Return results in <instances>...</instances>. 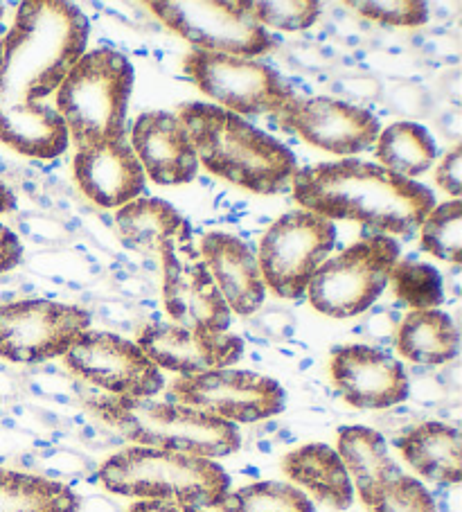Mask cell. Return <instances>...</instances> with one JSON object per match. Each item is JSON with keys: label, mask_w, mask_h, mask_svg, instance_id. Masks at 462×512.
Here are the masks:
<instances>
[{"label": "cell", "mask_w": 462, "mask_h": 512, "mask_svg": "<svg viewBox=\"0 0 462 512\" xmlns=\"http://www.w3.org/2000/svg\"><path fill=\"white\" fill-rule=\"evenodd\" d=\"M88 46V19L64 0H30L0 41V143L30 158L68 149L64 120L46 102Z\"/></svg>", "instance_id": "6da1fadb"}, {"label": "cell", "mask_w": 462, "mask_h": 512, "mask_svg": "<svg viewBox=\"0 0 462 512\" xmlns=\"http://www.w3.org/2000/svg\"><path fill=\"white\" fill-rule=\"evenodd\" d=\"M291 183L302 210L390 235H411L435 208L433 192L424 183L357 158L302 167Z\"/></svg>", "instance_id": "7a4b0ae2"}, {"label": "cell", "mask_w": 462, "mask_h": 512, "mask_svg": "<svg viewBox=\"0 0 462 512\" xmlns=\"http://www.w3.org/2000/svg\"><path fill=\"white\" fill-rule=\"evenodd\" d=\"M199 163L210 174L255 194H278L298 172L296 156L280 140L210 102L181 104Z\"/></svg>", "instance_id": "3957f363"}, {"label": "cell", "mask_w": 462, "mask_h": 512, "mask_svg": "<svg viewBox=\"0 0 462 512\" xmlns=\"http://www.w3.org/2000/svg\"><path fill=\"white\" fill-rule=\"evenodd\" d=\"M88 406L136 447L165 449L199 458H224L242 447L237 425L156 397L91 395Z\"/></svg>", "instance_id": "277c9868"}, {"label": "cell", "mask_w": 462, "mask_h": 512, "mask_svg": "<svg viewBox=\"0 0 462 512\" xmlns=\"http://www.w3.org/2000/svg\"><path fill=\"white\" fill-rule=\"evenodd\" d=\"M97 479L120 497L201 510H215L230 492L228 472L210 458L136 445L106 458Z\"/></svg>", "instance_id": "5b68a950"}, {"label": "cell", "mask_w": 462, "mask_h": 512, "mask_svg": "<svg viewBox=\"0 0 462 512\" xmlns=\"http://www.w3.org/2000/svg\"><path fill=\"white\" fill-rule=\"evenodd\" d=\"M133 68L118 50L84 52L55 93V111L79 147L124 138Z\"/></svg>", "instance_id": "8992f818"}, {"label": "cell", "mask_w": 462, "mask_h": 512, "mask_svg": "<svg viewBox=\"0 0 462 512\" xmlns=\"http://www.w3.org/2000/svg\"><path fill=\"white\" fill-rule=\"evenodd\" d=\"M397 260L399 244L390 235L354 242L318 267L307 285L309 303L330 319H352L368 312L388 287Z\"/></svg>", "instance_id": "52a82bcc"}, {"label": "cell", "mask_w": 462, "mask_h": 512, "mask_svg": "<svg viewBox=\"0 0 462 512\" xmlns=\"http://www.w3.org/2000/svg\"><path fill=\"white\" fill-rule=\"evenodd\" d=\"M147 7L192 50L257 59L273 48L271 32L255 21L251 0H158Z\"/></svg>", "instance_id": "ba28073f"}, {"label": "cell", "mask_w": 462, "mask_h": 512, "mask_svg": "<svg viewBox=\"0 0 462 512\" xmlns=\"http://www.w3.org/2000/svg\"><path fill=\"white\" fill-rule=\"evenodd\" d=\"M334 244L336 226L330 219L309 210L282 215L264 233L257 253L264 287L284 300L302 298Z\"/></svg>", "instance_id": "9c48e42d"}, {"label": "cell", "mask_w": 462, "mask_h": 512, "mask_svg": "<svg viewBox=\"0 0 462 512\" xmlns=\"http://www.w3.org/2000/svg\"><path fill=\"white\" fill-rule=\"evenodd\" d=\"M185 70L203 95L239 118L275 116L296 95L278 70L257 59L190 50Z\"/></svg>", "instance_id": "30bf717a"}, {"label": "cell", "mask_w": 462, "mask_h": 512, "mask_svg": "<svg viewBox=\"0 0 462 512\" xmlns=\"http://www.w3.org/2000/svg\"><path fill=\"white\" fill-rule=\"evenodd\" d=\"M167 397V402L190 406L233 425L269 420L287 404L284 388L275 379L237 368L176 377L167 386Z\"/></svg>", "instance_id": "8fae6325"}, {"label": "cell", "mask_w": 462, "mask_h": 512, "mask_svg": "<svg viewBox=\"0 0 462 512\" xmlns=\"http://www.w3.org/2000/svg\"><path fill=\"white\" fill-rule=\"evenodd\" d=\"M91 330V314L77 305L46 298L0 305V359L12 364H43L64 357Z\"/></svg>", "instance_id": "7c38bea8"}, {"label": "cell", "mask_w": 462, "mask_h": 512, "mask_svg": "<svg viewBox=\"0 0 462 512\" xmlns=\"http://www.w3.org/2000/svg\"><path fill=\"white\" fill-rule=\"evenodd\" d=\"M61 359L70 373L106 395L156 397L165 388L163 373L138 343L115 332L86 330Z\"/></svg>", "instance_id": "4fadbf2b"}, {"label": "cell", "mask_w": 462, "mask_h": 512, "mask_svg": "<svg viewBox=\"0 0 462 512\" xmlns=\"http://www.w3.org/2000/svg\"><path fill=\"white\" fill-rule=\"evenodd\" d=\"M158 255L163 260V300L170 319L183 328L226 332L233 312L219 294L201 253L194 249L188 224Z\"/></svg>", "instance_id": "5bb4252c"}, {"label": "cell", "mask_w": 462, "mask_h": 512, "mask_svg": "<svg viewBox=\"0 0 462 512\" xmlns=\"http://www.w3.org/2000/svg\"><path fill=\"white\" fill-rule=\"evenodd\" d=\"M280 125L309 145L336 156H354L377 143L379 120L370 111L339 97L293 95L275 113Z\"/></svg>", "instance_id": "9a60e30c"}, {"label": "cell", "mask_w": 462, "mask_h": 512, "mask_svg": "<svg viewBox=\"0 0 462 512\" xmlns=\"http://www.w3.org/2000/svg\"><path fill=\"white\" fill-rule=\"evenodd\" d=\"M136 343L158 370H170L179 377L230 368L244 355V341L237 334L194 330L163 321L140 325Z\"/></svg>", "instance_id": "2e32d148"}, {"label": "cell", "mask_w": 462, "mask_h": 512, "mask_svg": "<svg viewBox=\"0 0 462 512\" xmlns=\"http://www.w3.org/2000/svg\"><path fill=\"white\" fill-rule=\"evenodd\" d=\"M330 373L336 391L354 409H390L408 400L406 368L372 346H341L332 352Z\"/></svg>", "instance_id": "e0dca14e"}, {"label": "cell", "mask_w": 462, "mask_h": 512, "mask_svg": "<svg viewBox=\"0 0 462 512\" xmlns=\"http://www.w3.org/2000/svg\"><path fill=\"white\" fill-rule=\"evenodd\" d=\"M131 149L158 185H185L197 179L199 158L176 113L149 111L138 116L131 131Z\"/></svg>", "instance_id": "ac0fdd59"}, {"label": "cell", "mask_w": 462, "mask_h": 512, "mask_svg": "<svg viewBox=\"0 0 462 512\" xmlns=\"http://www.w3.org/2000/svg\"><path fill=\"white\" fill-rule=\"evenodd\" d=\"M73 170L79 190L100 208H122L145 192V170L127 136L79 147Z\"/></svg>", "instance_id": "d6986e66"}, {"label": "cell", "mask_w": 462, "mask_h": 512, "mask_svg": "<svg viewBox=\"0 0 462 512\" xmlns=\"http://www.w3.org/2000/svg\"><path fill=\"white\" fill-rule=\"evenodd\" d=\"M199 253L230 312L251 316L260 310L266 287L251 246L230 233H208Z\"/></svg>", "instance_id": "ffe728a7"}, {"label": "cell", "mask_w": 462, "mask_h": 512, "mask_svg": "<svg viewBox=\"0 0 462 512\" xmlns=\"http://www.w3.org/2000/svg\"><path fill=\"white\" fill-rule=\"evenodd\" d=\"M336 454L341 456L345 470H348L352 488H357L363 506L370 510L377 506L390 485L404 476L388 452L386 438L372 427H341Z\"/></svg>", "instance_id": "44dd1931"}, {"label": "cell", "mask_w": 462, "mask_h": 512, "mask_svg": "<svg viewBox=\"0 0 462 512\" xmlns=\"http://www.w3.org/2000/svg\"><path fill=\"white\" fill-rule=\"evenodd\" d=\"M282 470L291 485L309 492L332 510H348L354 501V488L348 470L336 449L323 443H309L293 449L282 461Z\"/></svg>", "instance_id": "7402d4cb"}, {"label": "cell", "mask_w": 462, "mask_h": 512, "mask_svg": "<svg viewBox=\"0 0 462 512\" xmlns=\"http://www.w3.org/2000/svg\"><path fill=\"white\" fill-rule=\"evenodd\" d=\"M404 461L426 481L458 485L462 479L460 431L447 422L426 420L397 440Z\"/></svg>", "instance_id": "603a6c76"}, {"label": "cell", "mask_w": 462, "mask_h": 512, "mask_svg": "<svg viewBox=\"0 0 462 512\" xmlns=\"http://www.w3.org/2000/svg\"><path fill=\"white\" fill-rule=\"evenodd\" d=\"M395 346L417 366H447L460 355L458 328L440 310L408 312L397 325Z\"/></svg>", "instance_id": "cb8c5ba5"}, {"label": "cell", "mask_w": 462, "mask_h": 512, "mask_svg": "<svg viewBox=\"0 0 462 512\" xmlns=\"http://www.w3.org/2000/svg\"><path fill=\"white\" fill-rule=\"evenodd\" d=\"M185 219L172 203L138 197L115 213V231L120 242L140 253H161L163 246L183 231Z\"/></svg>", "instance_id": "d4e9b609"}, {"label": "cell", "mask_w": 462, "mask_h": 512, "mask_svg": "<svg viewBox=\"0 0 462 512\" xmlns=\"http://www.w3.org/2000/svg\"><path fill=\"white\" fill-rule=\"evenodd\" d=\"M375 156L381 167L404 179L422 176L438 158V145L431 131L420 122L399 120L379 131L375 143Z\"/></svg>", "instance_id": "484cf974"}, {"label": "cell", "mask_w": 462, "mask_h": 512, "mask_svg": "<svg viewBox=\"0 0 462 512\" xmlns=\"http://www.w3.org/2000/svg\"><path fill=\"white\" fill-rule=\"evenodd\" d=\"M79 497L48 476L0 470V512H79Z\"/></svg>", "instance_id": "4316f807"}, {"label": "cell", "mask_w": 462, "mask_h": 512, "mask_svg": "<svg viewBox=\"0 0 462 512\" xmlns=\"http://www.w3.org/2000/svg\"><path fill=\"white\" fill-rule=\"evenodd\" d=\"M217 512H316L314 501L296 485L260 481L228 492Z\"/></svg>", "instance_id": "83f0119b"}, {"label": "cell", "mask_w": 462, "mask_h": 512, "mask_svg": "<svg viewBox=\"0 0 462 512\" xmlns=\"http://www.w3.org/2000/svg\"><path fill=\"white\" fill-rule=\"evenodd\" d=\"M388 282H393L395 296L411 312L435 310L444 303L442 273L426 262H395Z\"/></svg>", "instance_id": "f1b7e54d"}, {"label": "cell", "mask_w": 462, "mask_h": 512, "mask_svg": "<svg viewBox=\"0 0 462 512\" xmlns=\"http://www.w3.org/2000/svg\"><path fill=\"white\" fill-rule=\"evenodd\" d=\"M420 242L426 253L453 267L462 262V203L460 199L435 206L420 226Z\"/></svg>", "instance_id": "f546056e"}, {"label": "cell", "mask_w": 462, "mask_h": 512, "mask_svg": "<svg viewBox=\"0 0 462 512\" xmlns=\"http://www.w3.org/2000/svg\"><path fill=\"white\" fill-rule=\"evenodd\" d=\"M251 12L264 30L302 32L321 19L323 5L316 3V0H282V3L257 0V3H251Z\"/></svg>", "instance_id": "4dcf8cb0"}, {"label": "cell", "mask_w": 462, "mask_h": 512, "mask_svg": "<svg viewBox=\"0 0 462 512\" xmlns=\"http://www.w3.org/2000/svg\"><path fill=\"white\" fill-rule=\"evenodd\" d=\"M345 7L354 10L363 19L386 25V28H420L429 21V5L417 3V0H390V3L350 0Z\"/></svg>", "instance_id": "1f68e13d"}, {"label": "cell", "mask_w": 462, "mask_h": 512, "mask_svg": "<svg viewBox=\"0 0 462 512\" xmlns=\"http://www.w3.org/2000/svg\"><path fill=\"white\" fill-rule=\"evenodd\" d=\"M372 512H438V508H435L431 492L413 476L404 474L402 479L390 485Z\"/></svg>", "instance_id": "d6a6232c"}, {"label": "cell", "mask_w": 462, "mask_h": 512, "mask_svg": "<svg viewBox=\"0 0 462 512\" xmlns=\"http://www.w3.org/2000/svg\"><path fill=\"white\" fill-rule=\"evenodd\" d=\"M388 104L399 113V116L420 118L429 111V95L424 93V88L404 82L390 88Z\"/></svg>", "instance_id": "836d02e7"}, {"label": "cell", "mask_w": 462, "mask_h": 512, "mask_svg": "<svg viewBox=\"0 0 462 512\" xmlns=\"http://www.w3.org/2000/svg\"><path fill=\"white\" fill-rule=\"evenodd\" d=\"M435 181H438L444 192H449L453 199L460 197L462 192V147L456 145L442 156V161L435 170Z\"/></svg>", "instance_id": "e575fe53"}, {"label": "cell", "mask_w": 462, "mask_h": 512, "mask_svg": "<svg viewBox=\"0 0 462 512\" xmlns=\"http://www.w3.org/2000/svg\"><path fill=\"white\" fill-rule=\"evenodd\" d=\"M334 91H339L352 102H370V100H377L381 95V84L370 75H345L336 79Z\"/></svg>", "instance_id": "d590c367"}, {"label": "cell", "mask_w": 462, "mask_h": 512, "mask_svg": "<svg viewBox=\"0 0 462 512\" xmlns=\"http://www.w3.org/2000/svg\"><path fill=\"white\" fill-rule=\"evenodd\" d=\"M21 258H23V246H21L19 235H16L12 228L0 224V276L19 267Z\"/></svg>", "instance_id": "8d00e7d4"}, {"label": "cell", "mask_w": 462, "mask_h": 512, "mask_svg": "<svg viewBox=\"0 0 462 512\" xmlns=\"http://www.w3.org/2000/svg\"><path fill=\"white\" fill-rule=\"evenodd\" d=\"M25 233H28L32 240H37L39 244H59L64 242V228H61L55 219L48 217H32L25 224Z\"/></svg>", "instance_id": "74e56055"}, {"label": "cell", "mask_w": 462, "mask_h": 512, "mask_svg": "<svg viewBox=\"0 0 462 512\" xmlns=\"http://www.w3.org/2000/svg\"><path fill=\"white\" fill-rule=\"evenodd\" d=\"M100 314L111 325H118L122 330H136L138 332V316L129 305L118 303V300H109V303L100 305Z\"/></svg>", "instance_id": "f35d334b"}, {"label": "cell", "mask_w": 462, "mask_h": 512, "mask_svg": "<svg viewBox=\"0 0 462 512\" xmlns=\"http://www.w3.org/2000/svg\"><path fill=\"white\" fill-rule=\"evenodd\" d=\"M127 512H208L201 508H183L176 503H161V501H136Z\"/></svg>", "instance_id": "ab89813d"}, {"label": "cell", "mask_w": 462, "mask_h": 512, "mask_svg": "<svg viewBox=\"0 0 462 512\" xmlns=\"http://www.w3.org/2000/svg\"><path fill=\"white\" fill-rule=\"evenodd\" d=\"M291 57L296 59L302 68L321 70V68L325 66L323 57L318 55L316 50H312V48H305V46H296V48H293V50H291Z\"/></svg>", "instance_id": "60d3db41"}, {"label": "cell", "mask_w": 462, "mask_h": 512, "mask_svg": "<svg viewBox=\"0 0 462 512\" xmlns=\"http://www.w3.org/2000/svg\"><path fill=\"white\" fill-rule=\"evenodd\" d=\"M435 39H438V43H429V46H424L433 57L458 59V43L456 41H453L451 37H435Z\"/></svg>", "instance_id": "b9f144b4"}, {"label": "cell", "mask_w": 462, "mask_h": 512, "mask_svg": "<svg viewBox=\"0 0 462 512\" xmlns=\"http://www.w3.org/2000/svg\"><path fill=\"white\" fill-rule=\"evenodd\" d=\"M460 125H462V120H460V111L458 109L444 113L442 120H440L442 134H447L453 140L460 138Z\"/></svg>", "instance_id": "7bdbcfd3"}, {"label": "cell", "mask_w": 462, "mask_h": 512, "mask_svg": "<svg viewBox=\"0 0 462 512\" xmlns=\"http://www.w3.org/2000/svg\"><path fill=\"white\" fill-rule=\"evenodd\" d=\"M79 510H84V512H118V508H115L111 501H106L102 497L86 499L84 503H79Z\"/></svg>", "instance_id": "ee69618b"}, {"label": "cell", "mask_w": 462, "mask_h": 512, "mask_svg": "<svg viewBox=\"0 0 462 512\" xmlns=\"http://www.w3.org/2000/svg\"><path fill=\"white\" fill-rule=\"evenodd\" d=\"M16 206V199H14V192L7 188V185L0 181V215L5 213H12Z\"/></svg>", "instance_id": "f6af8a7d"}, {"label": "cell", "mask_w": 462, "mask_h": 512, "mask_svg": "<svg viewBox=\"0 0 462 512\" xmlns=\"http://www.w3.org/2000/svg\"><path fill=\"white\" fill-rule=\"evenodd\" d=\"M0 16H3V5H0Z\"/></svg>", "instance_id": "bcb514c9"}]
</instances>
